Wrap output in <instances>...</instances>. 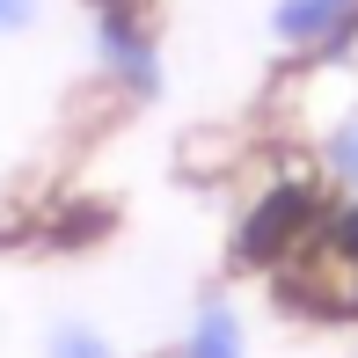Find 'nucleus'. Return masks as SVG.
Returning a JSON list of instances; mask_svg holds the SVG:
<instances>
[{"label":"nucleus","mask_w":358,"mask_h":358,"mask_svg":"<svg viewBox=\"0 0 358 358\" xmlns=\"http://www.w3.org/2000/svg\"><path fill=\"white\" fill-rule=\"evenodd\" d=\"M88 52H95V73L110 80V95L161 103L169 59H161V29L146 15V0H88Z\"/></svg>","instance_id":"f257e3e1"},{"label":"nucleus","mask_w":358,"mask_h":358,"mask_svg":"<svg viewBox=\"0 0 358 358\" xmlns=\"http://www.w3.org/2000/svg\"><path fill=\"white\" fill-rule=\"evenodd\" d=\"M271 44L300 66H344L358 52V0H271Z\"/></svg>","instance_id":"f03ea898"},{"label":"nucleus","mask_w":358,"mask_h":358,"mask_svg":"<svg viewBox=\"0 0 358 358\" xmlns=\"http://www.w3.org/2000/svg\"><path fill=\"white\" fill-rule=\"evenodd\" d=\"M315 220H322V198L307 183L264 190V198L249 205V220H241V234H234V264H278V256H292V241Z\"/></svg>","instance_id":"7ed1b4c3"},{"label":"nucleus","mask_w":358,"mask_h":358,"mask_svg":"<svg viewBox=\"0 0 358 358\" xmlns=\"http://www.w3.org/2000/svg\"><path fill=\"white\" fill-rule=\"evenodd\" d=\"M176 358H249V322H241L234 292H198V307H190L183 322V344H176Z\"/></svg>","instance_id":"20e7f679"},{"label":"nucleus","mask_w":358,"mask_h":358,"mask_svg":"<svg viewBox=\"0 0 358 358\" xmlns=\"http://www.w3.org/2000/svg\"><path fill=\"white\" fill-rule=\"evenodd\" d=\"M315 169H322V183H329L336 198H358V103L336 110L329 132L315 139Z\"/></svg>","instance_id":"39448f33"},{"label":"nucleus","mask_w":358,"mask_h":358,"mask_svg":"<svg viewBox=\"0 0 358 358\" xmlns=\"http://www.w3.org/2000/svg\"><path fill=\"white\" fill-rule=\"evenodd\" d=\"M44 358H124L117 344H110L95 322H80V315H59L52 329H44Z\"/></svg>","instance_id":"423d86ee"},{"label":"nucleus","mask_w":358,"mask_h":358,"mask_svg":"<svg viewBox=\"0 0 358 358\" xmlns=\"http://www.w3.org/2000/svg\"><path fill=\"white\" fill-rule=\"evenodd\" d=\"M322 249L358 271V198H329V213H322Z\"/></svg>","instance_id":"0eeeda50"},{"label":"nucleus","mask_w":358,"mask_h":358,"mask_svg":"<svg viewBox=\"0 0 358 358\" xmlns=\"http://www.w3.org/2000/svg\"><path fill=\"white\" fill-rule=\"evenodd\" d=\"M44 22V0H0V44L8 37H29Z\"/></svg>","instance_id":"6e6552de"}]
</instances>
